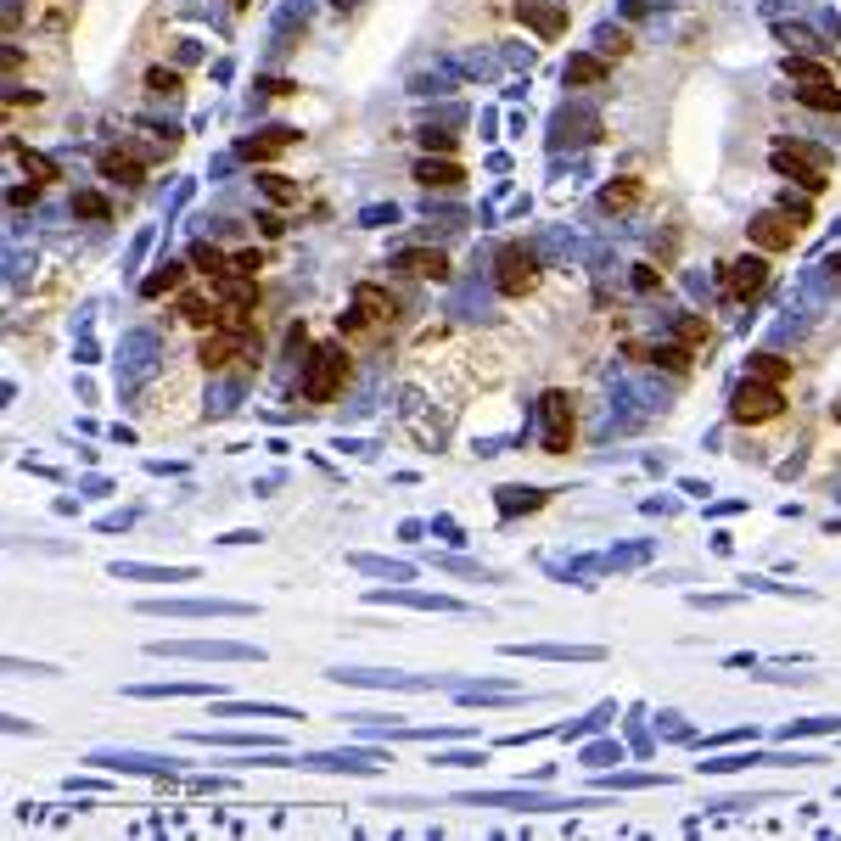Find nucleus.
Here are the masks:
<instances>
[{"instance_id": "nucleus-29", "label": "nucleus", "mask_w": 841, "mask_h": 841, "mask_svg": "<svg viewBox=\"0 0 841 841\" xmlns=\"http://www.w3.org/2000/svg\"><path fill=\"white\" fill-rule=\"evenodd\" d=\"M651 359H656V365H668L673 376H690V365H696V359H690V348H685V343H668V348H656Z\"/></svg>"}, {"instance_id": "nucleus-40", "label": "nucleus", "mask_w": 841, "mask_h": 841, "mask_svg": "<svg viewBox=\"0 0 841 841\" xmlns=\"http://www.w3.org/2000/svg\"><path fill=\"white\" fill-rule=\"evenodd\" d=\"M354 567H365V572H393V578H410V567H387V561H371V556H354Z\"/></svg>"}, {"instance_id": "nucleus-16", "label": "nucleus", "mask_w": 841, "mask_h": 841, "mask_svg": "<svg viewBox=\"0 0 841 841\" xmlns=\"http://www.w3.org/2000/svg\"><path fill=\"white\" fill-rule=\"evenodd\" d=\"M292 141H298L292 129H264V135H253V141H242V157H253V163H270V157H281Z\"/></svg>"}, {"instance_id": "nucleus-44", "label": "nucleus", "mask_w": 841, "mask_h": 841, "mask_svg": "<svg viewBox=\"0 0 841 841\" xmlns=\"http://www.w3.org/2000/svg\"><path fill=\"white\" fill-rule=\"evenodd\" d=\"M236 6H247V0H236Z\"/></svg>"}, {"instance_id": "nucleus-7", "label": "nucleus", "mask_w": 841, "mask_h": 841, "mask_svg": "<svg viewBox=\"0 0 841 841\" xmlns=\"http://www.w3.org/2000/svg\"><path fill=\"white\" fill-rule=\"evenodd\" d=\"M544 410V455H567L572 438H578V415H572V393H561V387H550L539 399Z\"/></svg>"}, {"instance_id": "nucleus-35", "label": "nucleus", "mask_w": 841, "mask_h": 841, "mask_svg": "<svg viewBox=\"0 0 841 841\" xmlns=\"http://www.w3.org/2000/svg\"><path fill=\"white\" fill-rule=\"evenodd\" d=\"M230 270H236V275H258V270H264V253H258V247H242V253H230Z\"/></svg>"}, {"instance_id": "nucleus-23", "label": "nucleus", "mask_w": 841, "mask_h": 841, "mask_svg": "<svg viewBox=\"0 0 841 841\" xmlns=\"http://www.w3.org/2000/svg\"><path fill=\"white\" fill-rule=\"evenodd\" d=\"M797 101H802V107H813V113H841V90L830 85V79H819V85H802Z\"/></svg>"}, {"instance_id": "nucleus-39", "label": "nucleus", "mask_w": 841, "mask_h": 841, "mask_svg": "<svg viewBox=\"0 0 841 841\" xmlns=\"http://www.w3.org/2000/svg\"><path fill=\"white\" fill-rule=\"evenodd\" d=\"M600 51H606V57H623V51H628V29H606V34H600Z\"/></svg>"}, {"instance_id": "nucleus-19", "label": "nucleus", "mask_w": 841, "mask_h": 841, "mask_svg": "<svg viewBox=\"0 0 841 841\" xmlns=\"http://www.w3.org/2000/svg\"><path fill=\"white\" fill-rule=\"evenodd\" d=\"M516 12H522V23H533V29L544 34V40H556V34H561V23H567V17H561V6H544V0H522Z\"/></svg>"}, {"instance_id": "nucleus-22", "label": "nucleus", "mask_w": 841, "mask_h": 841, "mask_svg": "<svg viewBox=\"0 0 841 841\" xmlns=\"http://www.w3.org/2000/svg\"><path fill=\"white\" fill-rule=\"evenodd\" d=\"M640 197H645V186H640V180H617V186H606V191H600V208H606V214H628V208H634Z\"/></svg>"}, {"instance_id": "nucleus-30", "label": "nucleus", "mask_w": 841, "mask_h": 841, "mask_svg": "<svg viewBox=\"0 0 841 841\" xmlns=\"http://www.w3.org/2000/svg\"><path fill=\"white\" fill-rule=\"evenodd\" d=\"M522 505H528V511H539L544 494H533V488H499V511H505V516L522 511Z\"/></svg>"}, {"instance_id": "nucleus-20", "label": "nucleus", "mask_w": 841, "mask_h": 841, "mask_svg": "<svg viewBox=\"0 0 841 841\" xmlns=\"http://www.w3.org/2000/svg\"><path fill=\"white\" fill-rule=\"evenodd\" d=\"M186 264H191V270H202V275H214V281H219V275H230V253H225V247H214V242H197L186 253Z\"/></svg>"}, {"instance_id": "nucleus-6", "label": "nucleus", "mask_w": 841, "mask_h": 841, "mask_svg": "<svg viewBox=\"0 0 841 841\" xmlns=\"http://www.w3.org/2000/svg\"><path fill=\"white\" fill-rule=\"evenodd\" d=\"M494 286L505 292V298H528L533 286H539V258H533L522 242L499 247V258H494Z\"/></svg>"}, {"instance_id": "nucleus-32", "label": "nucleus", "mask_w": 841, "mask_h": 841, "mask_svg": "<svg viewBox=\"0 0 841 841\" xmlns=\"http://www.w3.org/2000/svg\"><path fill=\"white\" fill-rule=\"evenodd\" d=\"M73 214H85V219H113V202L96 197V191H79V197H73Z\"/></svg>"}, {"instance_id": "nucleus-13", "label": "nucleus", "mask_w": 841, "mask_h": 841, "mask_svg": "<svg viewBox=\"0 0 841 841\" xmlns=\"http://www.w3.org/2000/svg\"><path fill=\"white\" fill-rule=\"evenodd\" d=\"M354 314L365 320V326H382V320H393V298H387L382 286H354Z\"/></svg>"}, {"instance_id": "nucleus-28", "label": "nucleus", "mask_w": 841, "mask_h": 841, "mask_svg": "<svg viewBox=\"0 0 841 841\" xmlns=\"http://www.w3.org/2000/svg\"><path fill=\"white\" fill-rule=\"evenodd\" d=\"M225 713H236V718H298L292 707H270V701H230Z\"/></svg>"}, {"instance_id": "nucleus-12", "label": "nucleus", "mask_w": 841, "mask_h": 841, "mask_svg": "<svg viewBox=\"0 0 841 841\" xmlns=\"http://www.w3.org/2000/svg\"><path fill=\"white\" fill-rule=\"evenodd\" d=\"M511 656H539V662H600V645H511Z\"/></svg>"}, {"instance_id": "nucleus-24", "label": "nucleus", "mask_w": 841, "mask_h": 841, "mask_svg": "<svg viewBox=\"0 0 841 841\" xmlns=\"http://www.w3.org/2000/svg\"><path fill=\"white\" fill-rule=\"evenodd\" d=\"M791 371H797V365H791V359H780V354H752V376H757V382L785 387V382H791Z\"/></svg>"}, {"instance_id": "nucleus-11", "label": "nucleus", "mask_w": 841, "mask_h": 841, "mask_svg": "<svg viewBox=\"0 0 841 841\" xmlns=\"http://www.w3.org/2000/svg\"><path fill=\"white\" fill-rule=\"evenodd\" d=\"M399 270L421 275V281H443V275H449V258H443L438 247H404V253H399Z\"/></svg>"}, {"instance_id": "nucleus-31", "label": "nucleus", "mask_w": 841, "mask_h": 841, "mask_svg": "<svg viewBox=\"0 0 841 841\" xmlns=\"http://www.w3.org/2000/svg\"><path fill=\"white\" fill-rule=\"evenodd\" d=\"M785 73H791V79H802V85H819V79H830L825 62H813V57H785Z\"/></svg>"}, {"instance_id": "nucleus-4", "label": "nucleus", "mask_w": 841, "mask_h": 841, "mask_svg": "<svg viewBox=\"0 0 841 841\" xmlns=\"http://www.w3.org/2000/svg\"><path fill=\"white\" fill-rule=\"evenodd\" d=\"M343 387H348V348L320 343V348H314V359H309V376H303V399H309V404H331Z\"/></svg>"}, {"instance_id": "nucleus-26", "label": "nucleus", "mask_w": 841, "mask_h": 841, "mask_svg": "<svg viewBox=\"0 0 841 841\" xmlns=\"http://www.w3.org/2000/svg\"><path fill=\"white\" fill-rule=\"evenodd\" d=\"M180 286H186V264H163V270H157L141 292H146V298H163V292H180Z\"/></svg>"}, {"instance_id": "nucleus-18", "label": "nucleus", "mask_w": 841, "mask_h": 841, "mask_svg": "<svg viewBox=\"0 0 841 841\" xmlns=\"http://www.w3.org/2000/svg\"><path fill=\"white\" fill-rule=\"evenodd\" d=\"M180 314H186L197 331H214L219 314H225V303H219V298H202V292H186V298H180Z\"/></svg>"}, {"instance_id": "nucleus-10", "label": "nucleus", "mask_w": 841, "mask_h": 841, "mask_svg": "<svg viewBox=\"0 0 841 841\" xmlns=\"http://www.w3.org/2000/svg\"><path fill=\"white\" fill-rule=\"evenodd\" d=\"M96 169L113 180V186H146V169H141V157H129V152H118V146H107V152L96 157Z\"/></svg>"}, {"instance_id": "nucleus-17", "label": "nucleus", "mask_w": 841, "mask_h": 841, "mask_svg": "<svg viewBox=\"0 0 841 841\" xmlns=\"http://www.w3.org/2000/svg\"><path fill=\"white\" fill-rule=\"evenodd\" d=\"M606 57H589V51H578V57L567 62V85L572 90H589V85H606Z\"/></svg>"}, {"instance_id": "nucleus-21", "label": "nucleus", "mask_w": 841, "mask_h": 841, "mask_svg": "<svg viewBox=\"0 0 841 841\" xmlns=\"http://www.w3.org/2000/svg\"><path fill=\"white\" fill-rule=\"evenodd\" d=\"M673 331H679V343H685L690 354H696V348H713V320H701V314H679Z\"/></svg>"}, {"instance_id": "nucleus-25", "label": "nucleus", "mask_w": 841, "mask_h": 841, "mask_svg": "<svg viewBox=\"0 0 841 841\" xmlns=\"http://www.w3.org/2000/svg\"><path fill=\"white\" fill-rule=\"evenodd\" d=\"M129 696H219V685H208V679H191V685H135Z\"/></svg>"}, {"instance_id": "nucleus-1", "label": "nucleus", "mask_w": 841, "mask_h": 841, "mask_svg": "<svg viewBox=\"0 0 841 841\" xmlns=\"http://www.w3.org/2000/svg\"><path fill=\"white\" fill-rule=\"evenodd\" d=\"M769 163H774V174H785V180H797L808 197H825V186H830V157L819 152V146H791V141H780L769 152Z\"/></svg>"}, {"instance_id": "nucleus-38", "label": "nucleus", "mask_w": 841, "mask_h": 841, "mask_svg": "<svg viewBox=\"0 0 841 841\" xmlns=\"http://www.w3.org/2000/svg\"><path fill=\"white\" fill-rule=\"evenodd\" d=\"M780 40H791V45H797V57H808V51H819V40H813L808 29H791V23L780 29Z\"/></svg>"}, {"instance_id": "nucleus-5", "label": "nucleus", "mask_w": 841, "mask_h": 841, "mask_svg": "<svg viewBox=\"0 0 841 841\" xmlns=\"http://www.w3.org/2000/svg\"><path fill=\"white\" fill-rule=\"evenodd\" d=\"M813 214H791V208H763L752 219V242L757 253H785V247H797V236L808 230Z\"/></svg>"}, {"instance_id": "nucleus-8", "label": "nucleus", "mask_w": 841, "mask_h": 841, "mask_svg": "<svg viewBox=\"0 0 841 841\" xmlns=\"http://www.w3.org/2000/svg\"><path fill=\"white\" fill-rule=\"evenodd\" d=\"M763 286H769V253H741L724 264V298L752 303Z\"/></svg>"}, {"instance_id": "nucleus-9", "label": "nucleus", "mask_w": 841, "mask_h": 841, "mask_svg": "<svg viewBox=\"0 0 841 841\" xmlns=\"http://www.w3.org/2000/svg\"><path fill=\"white\" fill-rule=\"evenodd\" d=\"M146 617H247L253 606L242 600H146Z\"/></svg>"}, {"instance_id": "nucleus-15", "label": "nucleus", "mask_w": 841, "mask_h": 841, "mask_svg": "<svg viewBox=\"0 0 841 841\" xmlns=\"http://www.w3.org/2000/svg\"><path fill=\"white\" fill-rule=\"evenodd\" d=\"M12 157L23 163V174H29L34 186H51V180H62V174H57V163H51L45 152H34V146H23L17 135H12Z\"/></svg>"}, {"instance_id": "nucleus-37", "label": "nucleus", "mask_w": 841, "mask_h": 841, "mask_svg": "<svg viewBox=\"0 0 841 841\" xmlns=\"http://www.w3.org/2000/svg\"><path fill=\"white\" fill-rule=\"evenodd\" d=\"M191 741H208V746H258V735H214V729H197Z\"/></svg>"}, {"instance_id": "nucleus-41", "label": "nucleus", "mask_w": 841, "mask_h": 841, "mask_svg": "<svg viewBox=\"0 0 841 841\" xmlns=\"http://www.w3.org/2000/svg\"><path fill=\"white\" fill-rule=\"evenodd\" d=\"M634 286H640V292H656V286H662V275H656L651 264H640V270H634Z\"/></svg>"}, {"instance_id": "nucleus-27", "label": "nucleus", "mask_w": 841, "mask_h": 841, "mask_svg": "<svg viewBox=\"0 0 841 841\" xmlns=\"http://www.w3.org/2000/svg\"><path fill=\"white\" fill-rule=\"evenodd\" d=\"M113 572H118V578H174V584L197 578L191 567H169V572H163V567H124V561H113Z\"/></svg>"}, {"instance_id": "nucleus-2", "label": "nucleus", "mask_w": 841, "mask_h": 841, "mask_svg": "<svg viewBox=\"0 0 841 841\" xmlns=\"http://www.w3.org/2000/svg\"><path fill=\"white\" fill-rule=\"evenodd\" d=\"M780 415H785V393L774 382L746 376V382L729 393V421H735V427H763V421H780Z\"/></svg>"}, {"instance_id": "nucleus-3", "label": "nucleus", "mask_w": 841, "mask_h": 841, "mask_svg": "<svg viewBox=\"0 0 841 841\" xmlns=\"http://www.w3.org/2000/svg\"><path fill=\"white\" fill-rule=\"evenodd\" d=\"M152 656H174V662H258V645L242 640H152Z\"/></svg>"}, {"instance_id": "nucleus-42", "label": "nucleus", "mask_w": 841, "mask_h": 841, "mask_svg": "<svg viewBox=\"0 0 841 841\" xmlns=\"http://www.w3.org/2000/svg\"><path fill=\"white\" fill-rule=\"evenodd\" d=\"M830 270H836V275H841V253H836V258H830Z\"/></svg>"}, {"instance_id": "nucleus-43", "label": "nucleus", "mask_w": 841, "mask_h": 841, "mask_svg": "<svg viewBox=\"0 0 841 841\" xmlns=\"http://www.w3.org/2000/svg\"><path fill=\"white\" fill-rule=\"evenodd\" d=\"M836 421H841V404H836Z\"/></svg>"}, {"instance_id": "nucleus-34", "label": "nucleus", "mask_w": 841, "mask_h": 841, "mask_svg": "<svg viewBox=\"0 0 841 841\" xmlns=\"http://www.w3.org/2000/svg\"><path fill=\"white\" fill-rule=\"evenodd\" d=\"M331 679H343V685H382V673H331ZM393 685H415V690H427V679H393Z\"/></svg>"}, {"instance_id": "nucleus-36", "label": "nucleus", "mask_w": 841, "mask_h": 841, "mask_svg": "<svg viewBox=\"0 0 841 841\" xmlns=\"http://www.w3.org/2000/svg\"><path fill=\"white\" fill-rule=\"evenodd\" d=\"M146 85H152L157 96H174V90H180V73H169V68H146Z\"/></svg>"}, {"instance_id": "nucleus-33", "label": "nucleus", "mask_w": 841, "mask_h": 841, "mask_svg": "<svg viewBox=\"0 0 841 841\" xmlns=\"http://www.w3.org/2000/svg\"><path fill=\"white\" fill-rule=\"evenodd\" d=\"M264 191H270L275 202H303V191L286 180V174H264Z\"/></svg>"}, {"instance_id": "nucleus-14", "label": "nucleus", "mask_w": 841, "mask_h": 841, "mask_svg": "<svg viewBox=\"0 0 841 841\" xmlns=\"http://www.w3.org/2000/svg\"><path fill=\"white\" fill-rule=\"evenodd\" d=\"M415 180H421V186H443V191H449V186H460V180H466V169H460V163H455V157H421V163H415Z\"/></svg>"}]
</instances>
